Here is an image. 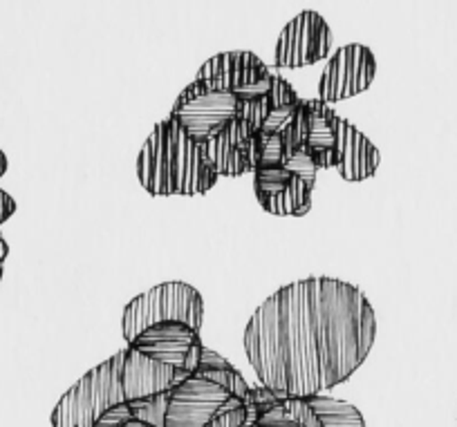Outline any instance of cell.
I'll return each instance as SVG.
<instances>
[{"label":"cell","instance_id":"8992f818","mask_svg":"<svg viewBox=\"0 0 457 427\" xmlns=\"http://www.w3.org/2000/svg\"><path fill=\"white\" fill-rule=\"evenodd\" d=\"M316 173L319 168L305 151L289 157L285 164L253 170L258 204L276 218H303L312 209Z\"/></svg>","mask_w":457,"mask_h":427},{"label":"cell","instance_id":"8fae6325","mask_svg":"<svg viewBox=\"0 0 457 427\" xmlns=\"http://www.w3.org/2000/svg\"><path fill=\"white\" fill-rule=\"evenodd\" d=\"M332 52V29L316 12H301L289 21L276 43V68H307Z\"/></svg>","mask_w":457,"mask_h":427},{"label":"cell","instance_id":"9a60e30c","mask_svg":"<svg viewBox=\"0 0 457 427\" xmlns=\"http://www.w3.org/2000/svg\"><path fill=\"white\" fill-rule=\"evenodd\" d=\"M307 135L303 151L314 160L316 168H337V121L338 114L320 99L305 101Z\"/></svg>","mask_w":457,"mask_h":427},{"label":"cell","instance_id":"277c9868","mask_svg":"<svg viewBox=\"0 0 457 427\" xmlns=\"http://www.w3.org/2000/svg\"><path fill=\"white\" fill-rule=\"evenodd\" d=\"M126 403L124 349L79 378L52 412V427H95L114 405Z\"/></svg>","mask_w":457,"mask_h":427},{"label":"cell","instance_id":"7c38bea8","mask_svg":"<svg viewBox=\"0 0 457 427\" xmlns=\"http://www.w3.org/2000/svg\"><path fill=\"white\" fill-rule=\"evenodd\" d=\"M303 99L283 77L271 78L265 94L240 105V117L247 121L253 136H285L296 119Z\"/></svg>","mask_w":457,"mask_h":427},{"label":"cell","instance_id":"e0dca14e","mask_svg":"<svg viewBox=\"0 0 457 427\" xmlns=\"http://www.w3.org/2000/svg\"><path fill=\"white\" fill-rule=\"evenodd\" d=\"M16 213V201L10 193L0 191V224H5Z\"/></svg>","mask_w":457,"mask_h":427},{"label":"cell","instance_id":"7a4b0ae2","mask_svg":"<svg viewBox=\"0 0 457 427\" xmlns=\"http://www.w3.org/2000/svg\"><path fill=\"white\" fill-rule=\"evenodd\" d=\"M137 179L153 197L204 195L218 182L202 144L193 141L173 119L153 127L137 155Z\"/></svg>","mask_w":457,"mask_h":427},{"label":"cell","instance_id":"2e32d148","mask_svg":"<svg viewBox=\"0 0 457 427\" xmlns=\"http://www.w3.org/2000/svg\"><path fill=\"white\" fill-rule=\"evenodd\" d=\"M310 407L314 409L320 427H366L361 412L353 403L332 398L325 394L305 396Z\"/></svg>","mask_w":457,"mask_h":427},{"label":"cell","instance_id":"30bf717a","mask_svg":"<svg viewBox=\"0 0 457 427\" xmlns=\"http://www.w3.org/2000/svg\"><path fill=\"white\" fill-rule=\"evenodd\" d=\"M129 345L155 363L184 369V372H193L197 367V360L204 349L200 341V329L179 323V320L151 324Z\"/></svg>","mask_w":457,"mask_h":427},{"label":"cell","instance_id":"4fadbf2b","mask_svg":"<svg viewBox=\"0 0 457 427\" xmlns=\"http://www.w3.org/2000/svg\"><path fill=\"white\" fill-rule=\"evenodd\" d=\"M252 130L243 117H236L224 130L202 144L206 161L218 177H240L252 173Z\"/></svg>","mask_w":457,"mask_h":427},{"label":"cell","instance_id":"5b68a950","mask_svg":"<svg viewBox=\"0 0 457 427\" xmlns=\"http://www.w3.org/2000/svg\"><path fill=\"white\" fill-rule=\"evenodd\" d=\"M179 320L202 329L204 323V300L200 292L187 282H164L139 293L126 305L121 314V336L126 345L133 342L146 327L157 323Z\"/></svg>","mask_w":457,"mask_h":427},{"label":"cell","instance_id":"5bb4252c","mask_svg":"<svg viewBox=\"0 0 457 427\" xmlns=\"http://www.w3.org/2000/svg\"><path fill=\"white\" fill-rule=\"evenodd\" d=\"M337 170L345 182H366L381 164L379 148L348 119L337 121Z\"/></svg>","mask_w":457,"mask_h":427},{"label":"cell","instance_id":"d6986e66","mask_svg":"<svg viewBox=\"0 0 457 427\" xmlns=\"http://www.w3.org/2000/svg\"><path fill=\"white\" fill-rule=\"evenodd\" d=\"M7 168H10V161H7V155L3 151H0V177L7 173Z\"/></svg>","mask_w":457,"mask_h":427},{"label":"cell","instance_id":"3957f363","mask_svg":"<svg viewBox=\"0 0 457 427\" xmlns=\"http://www.w3.org/2000/svg\"><path fill=\"white\" fill-rule=\"evenodd\" d=\"M249 396L252 387L243 374L204 347L197 367L169 390L164 427H209L220 412L247 403Z\"/></svg>","mask_w":457,"mask_h":427},{"label":"cell","instance_id":"ba28073f","mask_svg":"<svg viewBox=\"0 0 457 427\" xmlns=\"http://www.w3.org/2000/svg\"><path fill=\"white\" fill-rule=\"evenodd\" d=\"M240 99L227 90H200L188 83L175 99L170 119L197 144L228 126L240 114Z\"/></svg>","mask_w":457,"mask_h":427},{"label":"cell","instance_id":"ac0fdd59","mask_svg":"<svg viewBox=\"0 0 457 427\" xmlns=\"http://www.w3.org/2000/svg\"><path fill=\"white\" fill-rule=\"evenodd\" d=\"M7 255H10V244H7V242L0 237V264L5 262Z\"/></svg>","mask_w":457,"mask_h":427},{"label":"cell","instance_id":"52a82bcc","mask_svg":"<svg viewBox=\"0 0 457 427\" xmlns=\"http://www.w3.org/2000/svg\"><path fill=\"white\" fill-rule=\"evenodd\" d=\"M274 74L253 52H222L197 70L193 86L200 90L234 92L240 103L265 94L271 87Z\"/></svg>","mask_w":457,"mask_h":427},{"label":"cell","instance_id":"9c48e42d","mask_svg":"<svg viewBox=\"0 0 457 427\" xmlns=\"http://www.w3.org/2000/svg\"><path fill=\"white\" fill-rule=\"evenodd\" d=\"M377 77V61L372 50L361 43L343 45L329 56L328 68L319 81V99L323 103H337L357 96L372 86Z\"/></svg>","mask_w":457,"mask_h":427},{"label":"cell","instance_id":"6da1fadb","mask_svg":"<svg viewBox=\"0 0 457 427\" xmlns=\"http://www.w3.org/2000/svg\"><path fill=\"white\" fill-rule=\"evenodd\" d=\"M377 316L359 287L305 277L271 293L249 318L245 354L278 398L323 394L348 381L370 354Z\"/></svg>","mask_w":457,"mask_h":427}]
</instances>
